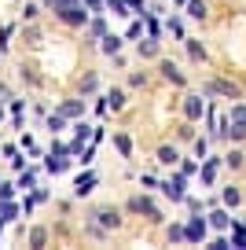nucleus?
I'll use <instances>...</instances> for the list:
<instances>
[{
  "label": "nucleus",
  "mask_w": 246,
  "mask_h": 250,
  "mask_svg": "<svg viewBox=\"0 0 246 250\" xmlns=\"http://www.w3.org/2000/svg\"><path fill=\"white\" fill-rule=\"evenodd\" d=\"M59 19H62V22H70V26H81V22H88V11L81 8V4H74V8H66Z\"/></svg>",
  "instance_id": "obj_6"
},
{
  "label": "nucleus",
  "mask_w": 246,
  "mask_h": 250,
  "mask_svg": "<svg viewBox=\"0 0 246 250\" xmlns=\"http://www.w3.org/2000/svg\"><path fill=\"white\" fill-rule=\"evenodd\" d=\"M0 217H4V221H11V217H15V206H11L8 199H0Z\"/></svg>",
  "instance_id": "obj_26"
},
{
  "label": "nucleus",
  "mask_w": 246,
  "mask_h": 250,
  "mask_svg": "<svg viewBox=\"0 0 246 250\" xmlns=\"http://www.w3.org/2000/svg\"><path fill=\"white\" fill-rule=\"evenodd\" d=\"M184 41H187V37H184ZM187 55H191L195 62H202V59H206V48H202L199 41H187Z\"/></svg>",
  "instance_id": "obj_18"
},
{
  "label": "nucleus",
  "mask_w": 246,
  "mask_h": 250,
  "mask_svg": "<svg viewBox=\"0 0 246 250\" xmlns=\"http://www.w3.org/2000/svg\"><path fill=\"white\" fill-rule=\"evenodd\" d=\"M140 55H144V59H154V55H158V41H140Z\"/></svg>",
  "instance_id": "obj_17"
},
{
  "label": "nucleus",
  "mask_w": 246,
  "mask_h": 250,
  "mask_svg": "<svg viewBox=\"0 0 246 250\" xmlns=\"http://www.w3.org/2000/svg\"><path fill=\"white\" fill-rule=\"evenodd\" d=\"M96 217H100V228H103V232H107V228H118V213H114V210H100Z\"/></svg>",
  "instance_id": "obj_13"
},
{
  "label": "nucleus",
  "mask_w": 246,
  "mask_h": 250,
  "mask_svg": "<svg viewBox=\"0 0 246 250\" xmlns=\"http://www.w3.org/2000/svg\"><path fill=\"white\" fill-rule=\"evenodd\" d=\"M0 232H4V217H0Z\"/></svg>",
  "instance_id": "obj_36"
},
{
  "label": "nucleus",
  "mask_w": 246,
  "mask_h": 250,
  "mask_svg": "<svg viewBox=\"0 0 246 250\" xmlns=\"http://www.w3.org/2000/svg\"><path fill=\"white\" fill-rule=\"evenodd\" d=\"M48 129H52V133H59V129H62V114H52V118H48Z\"/></svg>",
  "instance_id": "obj_31"
},
{
  "label": "nucleus",
  "mask_w": 246,
  "mask_h": 250,
  "mask_svg": "<svg viewBox=\"0 0 246 250\" xmlns=\"http://www.w3.org/2000/svg\"><path fill=\"white\" fill-rule=\"evenodd\" d=\"M100 4H103V0H88V8H92V11H100Z\"/></svg>",
  "instance_id": "obj_35"
},
{
  "label": "nucleus",
  "mask_w": 246,
  "mask_h": 250,
  "mask_svg": "<svg viewBox=\"0 0 246 250\" xmlns=\"http://www.w3.org/2000/svg\"><path fill=\"white\" fill-rule=\"evenodd\" d=\"M243 162H246L243 151H228V155H224V166H228V169H243Z\"/></svg>",
  "instance_id": "obj_14"
},
{
  "label": "nucleus",
  "mask_w": 246,
  "mask_h": 250,
  "mask_svg": "<svg viewBox=\"0 0 246 250\" xmlns=\"http://www.w3.org/2000/svg\"><path fill=\"white\" fill-rule=\"evenodd\" d=\"M231 243L239 250H246V225H231Z\"/></svg>",
  "instance_id": "obj_16"
},
{
  "label": "nucleus",
  "mask_w": 246,
  "mask_h": 250,
  "mask_svg": "<svg viewBox=\"0 0 246 250\" xmlns=\"http://www.w3.org/2000/svg\"><path fill=\"white\" fill-rule=\"evenodd\" d=\"M110 4V11H114V15H129V11H125V0H107Z\"/></svg>",
  "instance_id": "obj_28"
},
{
  "label": "nucleus",
  "mask_w": 246,
  "mask_h": 250,
  "mask_svg": "<svg viewBox=\"0 0 246 250\" xmlns=\"http://www.w3.org/2000/svg\"><path fill=\"white\" fill-rule=\"evenodd\" d=\"M114 144H118V151H122V155H132V144H129V136H125V133H118Z\"/></svg>",
  "instance_id": "obj_22"
},
{
  "label": "nucleus",
  "mask_w": 246,
  "mask_h": 250,
  "mask_svg": "<svg viewBox=\"0 0 246 250\" xmlns=\"http://www.w3.org/2000/svg\"><path fill=\"white\" fill-rule=\"evenodd\" d=\"M184 232H187V243H202V239H206V232H209V221L206 217H191L184 225Z\"/></svg>",
  "instance_id": "obj_1"
},
{
  "label": "nucleus",
  "mask_w": 246,
  "mask_h": 250,
  "mask_svg": "<svg viewBox=\"0 0 246 250\" xmlns=\"http://www.w3.org/2000/svg\"><path fill=\"white\" fill-rule=\"evenodd\" d=\"M96 188V173H85V177H77V184H74V195H88Z\"/></svg>",
  "instance_id": "obj_8"
},
{
  "label": "nucleus",
  "mask_w": 246,
  "mask_h": 250,
  "mask_svg": "<svg viewBox=\"0 0 246 250\" xmlns=\"http://www.w3.org/2000/svg\"><path fill=\"white\" fill-rule=\"evenodd\" d=\"M209 88H213V92H221V96H228V100H239V88L231 85V81H213Z\"/></svg>",
  "instance_id": "obj_11"
},
{
  "label": "nucleus",
  "mask_w": 246,
  "mask_h": 250,
  "mask_svg": "<svg viewBox=\"0 0 246 250\" xmlns=\"http://www.w3.org/2000/svg\"><path fill=\"white\" fill-rule=\"evenodd\" d=\"M132 210H136V213H147V217H151V221H162V213H158V206H154V203H151V199H147V195H140V199H132Z\"/></svg>",
  "instance_id": "obj_5"
},
{
  "label": "nucleus",
  "mask_w": 246,
  "mask_h": 250,
  "mask_svg": "<svg viewBox=\"0 0 246 250\" xmlns=\"http://www.w3.org/2000/svg\"><path fill=\"white\" fill-rule=\"evenodd\" d=\"M162 74H165V81H173V85H184V74H180L177 66H173V62H169V59L162 62Z\"/></svg>",
  "instance_id": "obj_12"
},
{
  "label": "nucleus",
  "mask_w": 246,
  "mask_h": 250,
  "mask_svg": "<svg viewBox=\"0 0 246 250\" xmlns=\"http://www.w3.org/2000/svg\"><path fill=\"white\" fill-rule=\"evenodd\" d=\"M199 173H202V184H213V180H217V158H209Z\"/></svg>",
  "instance_id": "obj_15"
},
{
  "label": "nucleus",
  "mask_w": 246,
  "mask_h": 250,
  "mask_svg": "<svg viewBox=\"0 0 246 250\" xmlns=\"http://www.w3.org/2000/svg\"><path fill=\"white\" fill-rule=\"evenodd\" d=\"M118 48H122L118 37H103V52H107V55H118Z\"/></svg>",
  "instance_id": "obj_23"
},
{
  "label": "nucleus",
  "mask_w": 246,
  "mask_h": 250,
  "mask_svg": "<svg viewBox=\"0 0 246 250\" xmlns=\"http://www.w3.org/2000/svg\"><path fill=\"white\" fill-rule=\"evenodd\" d=\"M206 221H209V228H213V232H228V228H231V213H228V210H209Z\"/></svg>",
  "instance_id": "obj_3"
},
{
  "label": "nucleus",
  "mask_w": 246,
  "mask_h": 250,
  "mask_svg": "<svg viewBox=\"0 0 246 250\" xmlns=\"http://www.w3.org/2000/svg\"><path fill=\"white\" fill-rule=\"evenodd\" d=\"M177 158H180V155H177L173 147H162V151H158V162H162V166H177Z\"/></svg>",
  "instance_id": "obj_20"
},
{
  "label": "nucleus",
  "mask_w": 246,
  "mask_h": 250,
  "mask_svg": "<svg viewBox=\"0 0 246 250\" xmlns=\"http://www.w3.org/2000/svg\"><path fill=\"white\" fill-rule=\"evenodd\" d=\"M103 30H107V26H103V19H96V22L88 26V33H92V37H103Z\"/></svg>",
  "instance_id": "obj_29"
},
{
  "label": "nucleus",
  "mask_w": 246,
  "mask_h": 250,
  "mask_svg": "<svg viewBox=\"0 0 246 250\" xmlns=\"http://www.w3.org/2000/svg\"><path fill=\"white\" fill-rule=\"evenodd\" d=\"M74 4H77V0H48V8H55L59 15H62L66 8H74Z\"/></svg>",
  "instance_id": "obj_24"
},
{
  "label": "nucleus",
  "mask_w": 246,
  "mask_h": 250,
  "mask_svg": "<svg viewBox=\"0 0 246 250\" xmlns=\"http://www.w3.org/2000/svg\"><path fill=\"white\" fill-rule=\"evenodd\" d=\"M19 188H33V173H22V177H19Z\"/></svg>",
  "instance_id": "obj_34"
},
{
  "label": "nucleus",
  "mask_w": 246,
  "mask_h": 250,
  "mask_svg": "<svg viewBox=\"0 0 246 250\" xmlns=\"http://www.w3.org/2000/svg\"><path fill=\"white\" fill-rule=\"evenodd\" d=\"M107 103H110L114 110H122V107H125V96H122V92H110V96H107Z\"/></svg>",
  "instance_id": "obj_27"
},
{
  "label": "nucleus",
  "mask_w": 246,
  "mask_h": 250,
  "mask_svg": "<svg viewBox=\"0 0 246 250\" xmlns=\"http://www.w3.org/2000/svg\"><path fill=\"white\" fill-rule=\"evenodd\" d=\"M221 203H224V206H231V210H235V206L243 203V191H239L235 184H228V188H224V191H221Z\"/></svg>",
  "instance_id": "obj_7"
},
{
  "label": "nucleus",
  "mask_w": 246,
  "mask_h": 250,
  "mask_svg": "<svg viewBox=\"0 0 246 250\" xmlns=\"http://www.w3.org/2000/svg\"><path fill=\"white\" fill-rule=\"evenodd\" d=\"M206 151H209V140H195V155L206 158Z\"/></svg>",
  "instance_id": "obj_32"
},
{
  "label": "nucleus",
  "mask_w": 246,
  "mask_h": 250,
  "mask_svg": "<svg viewBox=\"0 0 246 250\" xmlns=\"http://www.w3.org/2000/svg\"><path fill=\"white\" fill-rule=\"evenodd\" d=\"M180 173H184V177H191V173H199V166H195V162H184V166H180Z\"/></svg>",
  "instance_id": "obj_33"
},
{
  "label": "nucleus",
  "mask_w": 246,
  "mask_h": 250,
  "mask_svg": "<svg viewBox=\"0 0 246 250\" xmlns=\"http://www.w3.org/2000/svg\"><path fill=\"white\" fill-rule=\"evenodd\" d=\"M70 166V158H62V151H52V155H48V169L52 173H62Z\"/></svg>",
  "instance_id": "obj_10"
},
{
  "label": "nucleus",
  "mask_w": 246,
  "mask_h": 250,
  "mask_svg": "<svg viewBox=\"0 0 246 250\" xmlns=\"http://www.w3.org/2000/svg\"><path fill=\"white\" fill-rule=\"evenodd\" d=\"M228 122H239V125H246V103H235V107H231V118Z\"/></svg>",
  "instance_id": "obj_21"
},
{
  "label": "nucleus",
  "mask_w": 246,
  "mask_h": 250,
  "mask_svg": "<svg viewBox=\"0 0 246 250\" xmlns=\"http://www.w3.org/2000/svg\"><path fill=\"white\" fill-rule=\"evenodd\" d=\"M169 33H173V37H184V26H180V19H169Z\"/></svg>",
  "instance_id": "obj_30"
},
{
  "label": "nucleus",
  "mask_w": 246,
  "mask_h": 250,
  "mask_svg": "<svg viewBox=\"0 0 246 250\" xmlns=\"http://www.w3.org/2000/svg\"><path fill=\"white\" fill-rule=\"evenodd\" d=\"M184 114H187V122H199V118L206 114V100H202V96H187L184 100Z\"/></svg>",
  "instance_id": "obj_2"
},
{
  "label": "nucleus",
  "mask_w": 246,
  "mask_h": 250,
  "mask_svg": "<svg viewBox=\"0 0 246 250\" xmlns=\"http://www.w3.org/2000/svg\"><path fill=\"white\" fill-rule=\"evenodd\" d=\"M81 110H85V103H81V100H66V103L59 107V114H62V118H77Z\"/></svg>",
  "instance_id": "obj_9"
},
{
  "label": "nucleus",
  "mask_w": 246,
  "mask_h": 250,
  "mask_svg": "<svg viewBox=\"0 0 246 250\" xmlns=\"http://www.w3.org/2000/svg\"><path fill=\"white\" fill-rule=\"evenodd\" d=\"M187 15L191 19H206V4H202V0H187Z\"/></svg>",
  "instance_id": "obj_19"
},
{
  "label": "nucleus",
  "mask_w": 246,
  "mask_h": 250,
  "mask_svg": "<svg viewBox=\"0 0 246 250\" xmlns=\"http://www.w3.org/2000/svg\"><path fill=\"white\" fill-rule=\"evenodd\" d=\"M180 239H187L184 225H173V228H169V243H180Z\"/></svg>",
  "instance_id": "obj_25"
},
{
  "label": "nucleus",
  "mask_w": 246,
  "mask_h": 250,
  "mask_svg": "<svg viewBox=\"0 0 246 250\" xmlns=\"http://www.w3.org/2000/svg\"><path fill=\"white\" fill-rule=\"evenodd\" d=\"M162 191H165V195H169L173 203H180V199H184V173H177V177H169V180H165V184H162Z\"/></svg>",
  "instance_id": "obj_4"
}]
</instances>
